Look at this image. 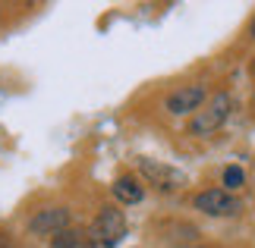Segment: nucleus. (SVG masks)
Instances as JSON below:
<instances>
[{"label":"nucleus","instance_id":"nucleus-1","mask_svg":"<svg viewBox=\"0 0 255 248\" xmlns=\"http://www.w3.org/2000/svg\"><path fill=\"white\" fill-rule=\"evenodd\" d=\"M230 113H233V97H230L227 91L211 94V101L189 120V135H199V138L214 135L224 123L230 120Z\"/></svg>","mask_w":255,"mask_h":248},{"label":"nucleus","instance_id":"nucleus-2","mask_svg":"<svg viewBox=\"0 0 255 248\" xmlns=\"http://www.w3.org/2000/svg\"><path fill=\"white\" fill-rule=\"evenodd\" d=\"M135 166H139V173L148 179V185L161 188V192H176V188H183L189 182V176L183 170H176L170 164H161V161H151V157H139Z\"/></svg>","mask_w":255,"mask_h":248},{"label":"nucleus","instance_id":"nucleus-3","mask_svg":"<svg viewBox=\"0 0 255 248\" xmlns=\"http://www.w3.org/2000/svg\"><path fill=\"white\" fill-rule=\"evenodd\" d=\"M126 236V217L117 207H101L92 223V242L101 248H114Z\"/></svg>","mask_w":255,"mask_h":248},{"label":"nucleus","instance_id":"nucleus-4","mask_svg":"<svg viewBox=\"0 0 255 248\" xmlns=\"http://www.w3.org/2000/svg\"><path fill=\"white\" fill-rule=\"evenodd\" d=\"M192 207L199 214H208V217H237L243 211V201L237 195L224 192V188H205L192 198Z\"/></svg>","mask_w":255,"mask_h":248},{"label":"nucleus","instance_id":"nucleus-5","mask_svg":"<svg viewBox=\"0 0 255 248\" xmlns=\"http://www.w3.org/2000/svg\"><path fill=\"white\" fill-rule=\"evenodd\" d=\"M205 101H208V88L205 85H180L176 91H170V97H167V113H173V116H186V113H199L202 107H205Z\"/></svg>","mask_w":255,"mask_h":248},{"label":"nucleus","instance_id":"nucleus-6","mask_svg":"<svg viewBox=\"0 0 255 248\" xmlns=\"http://www.w3.org/2000/svg\"><path fill=\"white\" fill-rule=\"evenodd\" d=\"M66 226H70V211L66 207H44L32 217L28 230L35 236H60Z\"/></svg>","mask_w":255,"mask_h":248},{"label":"nucleus","instance_id":"nucleus-7","mask_svg":"<svg viewBox=\"0 0 255 248\" xmlns=\"http://www.w3.org/2000/svg\"><path fill=\"white\" fill-rule=\"evenodd\" d=\"M114 198L120 204H139L145 198V188L139 185V179H132V176H120V179L114 182Z\"/></svg>","mask_w":255,"mask_h":248},{"label":"nucleus","instance_id":"nucleus-8","mask_svg":"<svg viewBox=\"0 0 255 248\" xmlns=\"http://www.w3.org/2000/svg\"><path fill=\"white\" fill-rule=\"evenodd\" d=\"M246 185V170L243 166H237V164H230L227 170H224V192H237V188H243Z\"/></svg>","mask_w":255,"mask_h":248},{"label":"nucleus","instance_id":"nucleus-9","mask_svg":"<svg viewBox=\"0 0 255 248\" xmlns=\"http://www.w3.org/2000/svg\"><path fill=\"white\" fill-rule=\"evenodd\" d=\"M249 38H255V16H252V25H249Z\"/></svg>","mask_w":255,"mask_h":248},{"label":"nucleus","instance_id":"nucleus-10","mask_svg":"<svg viewBox=\"0 0 255 248\" xmlns=\"http://www.w3.org/2000/svg\"><path fill=\"white\" fill-rule=\"evenodd\" d=\"M180 248H205V245H180Z\"/></svg>","mask_w":255,"mask_h":248},{"label":"nucleus","instance_id":"nucleus-11","mask_svg":"<svg viewBox=\"0 0 255 248\" xmlns=\"http://www.w3.org/2000/svg\"><path fill=\"white\" fill-rule=\"evenodd\" d=\"M252 73H255V57H252Z\"/></svg>","mask_w":255,"mask_h":248}]
</instances>
